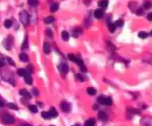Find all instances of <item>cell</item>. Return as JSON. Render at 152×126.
I'll return each mask as SVG.
<instances>
[{
  "label": "cell",
  "instance_id": "obj_32",
  "mask_svg": "<svg viewBox=\"0 0 152 126\" xmlns=\"http://www.w3.org/2000/svg\"><path fill=\"white\" fill-rule=\"evenodd\" d=\"M32 92H33V94L35 96V97H38L39 96V91H38V89L36 88H33L32 89Z\"/></svg>",
  "mask_w": 152,
  "mask_h": 126
},
{
  "label": "cell",
  "instance_id": "obj_1",
  "mask_svg": "<svg viewBox=\"0 0 152 126\" xmlns=\"http://www.w3.org/2000/svg\"><path fill=\"white\" fill-rule=\"evenodd\" d=\"M19 20L22 22V24L25 26L28 25L30 21V17L28 13L25 10H22L19 13Z\"/></svg>",
  "mask_w": 152,
  "mask_h": 126
},
{
  "label": "cell",
  "instance_id": "obj_38",
  "mask_svg": "<svg viewBox=\"0 0 152 126\" xmlns=\"http://www.w3.org/2000/svg\"><path fill=\"white\" fill-rule=\"evenodd\" d=\"M147 18H148V19L149 21H152V13H149L148 14Z\"/></svg>",
  "mask_w": 152,
  "mask_h": 126
},
{
  "label": "cell",
  "instance_id": "obj_27",
  "mask_svg": "<svg viewBox=\"0 0 152 126\" xmlns=\"http://www.w3.org/2000/svg\"><path fill=\"white\" fill-rule=\"evenodd\" d=\"M28 4L31 6H36L38 5V0H28Z\"/></svg>",
  "mask_w": 152,
  "mask_h": 126
},
{
  "label": "cell",
  "instance_id": "obj_43",
  "mask_svg": "<svg viewBox=\"0 0 152 126\" xmlns=\"http://www.w3.org/2000/svg\"><path fill=\"white\" fill-rule=\"evenodd\" d=\"M4 66V63H3V62L1 61V60H0V67H2Z\"/></svg>",
  "mask_w": 152,
  "mask_h": 126
},
{
  "label": "cell",
  "instance_id": "obj_33",
  "mask_svg": "<svg viewBox=\"0 0 152 126\" xmlns=\"http://www.w3.org/2000/svg\"><path fill=\"white\" fill-rule=\"evenodd\" d=\"M46 35H47V36H48V37H52L53 36V32H52V30H51V29H47V30H46Z\"/></svg>",
  "mask_w": 152,
  "mask_h": 126
},
{
  "label": "cell",
  "instance_id": "obj_16",
  "mask_svg": "<svg viewBox=\"0 0 152 126\" xmlns=\"http://www.w3.org/2000/svg\"><path fill=\"white\" fill-rule=\"evenodd\" d=\"M59 8V5L58 3H54L53 5H51L50 8V10L51 12H56V10H58Z\"/></svg>",
  "mask_w": 152,
  "mask_h": 126
},
{
  "label": "cell",
  "instance_id": "obj_19",
  "mask_svg": "<svg viewBox=\"0 0 152 126\" xmlns=\"http://www.w3.org/2000/svg\"><path fill=\"white\" fill-rule=\"evenodd\" d=\"M28 72H27L26 69H19L18 71H17V74L19 75V76H25L26 74H28Z\"/></svg>",
  "mask_w": 152,
  "mask_h": 126
},
{
  "label": "cell",
  "instance_id": "obj_20",
  "mask_svg": "<svg viewBox=\"0 0 152 126\" xmlns=\"http://www.w3.org/2000/svg\"><path fill=\"white\" fill-rule=\"evenodd\" d=\"M7 106H8V108H11V109H14V110H18V109H19L18 106H17L16 104L12 103H8V104H7Z\"/></svg>",
  "mask_w": 152,
  "mask_h": 126
},
{
  "label": "cell",
  "instance_id": "obj_26",
  "mask_svg": "<svg viewBox=\"0 0 152 126\" xmlns=\"http://www.w3.org/2000/svg\"><path fill=\"white\" fill-rule=\"evenodd\" d=\"M29 109H30V111L31 112H33V113H36V112H38V108H37V107H36V105H30V106H29Z\"/></svg>",
  "mask_w": 152,
  "mask_h": 126
},
{
  "label": "cell",
  "instance_id": "obj_10",
  "mask_svg": "<svg viewBox=\"0 0 152 126\" xmlns=\"http://www.w3.org/2000/svg\"><path fill=\"white\" fill-rule=\"evenodd\" d=\"M24 79H25V83L27 84H28V85H31V84H32V77L30 76V74H29V73L26 74L24 76Z\"/></svg>",
  "mask_w": 152,
  "mask_h": 126
},
{
  "label": "cell",
  "instance_id": "obj_15",
  "mask_svg": "<svg viewBox=\"0 0 152 126\" xmlns=\"http://www.w3.org/2000/svg\"><path fill=\"white\" fill-rule=\"evenodd\" d=\"M87 92H88V94L89 95L94 96V95L96 94L97 90H96L94 88H93V87H88V88L87 89Z\"/></svg>",
  "mask_w": 152,
  "mask_h": 126
},
{
  "label": "cell",
  "instance_id": "obj_6",
  "mask_svg": "<svg viewBox=\"0 0 152 126\" xmlns=\"http://www.w3.org/2000/svg\"><path fill=\"white\" fill-rule=\"evenodd\" d=\"M98 118H99V120H101L102 122H106L108 119V115L106 114L105 112H104L102 111H100L98 113Z\"/></svg>",
  "mask_w": 152,
  "mask_h": 126
},
{
  "label": "cell",
  "instance_id": "obj_37",
  "mask_svg": "<svg viewBox=\"0 0 152 126\" xmlns=\"http://www.w3.org/2000/svg\"><path fill=\"white\" fill-rule=\"evenodd\" d=\"M129 112L132 113V114H139V111L137 110V109H134V108H131V109H129L128 110Z\"/></svg>",
  "mask_w": 152,
  "mask_h": 126
},
{
  "label": "cell",
  "instance_id": "obj_30",
  "mask_svg": "<svg viewBox=\"0 0 152 126\" xmlns=\"http://www.w3.org/2000/svg\"><path fill=\"white\" fill-rule=\"evenodd\" d=\"M28 47V38L26 37L25 38V41H24V42H23V44H22V50H24V49H25V48H27Z\"/></svg>",
  "mask_w": 152,
  "mask_h": 126
},
{
  "label": "cell",
  "instance_id": "obj_25",
  "mask_svg": "<svg viewBox=\"0 0 152 126\" xmlns=\"http://www.w3.org/2000/svg\"><path fill=\"white\" fill-rule=\"evenodd\" d=\"M148 33L147 32H139V33H138V37L139 38H146L147 37H148Z\"/></svg>",
  "mask_w": 152,
  "mask_h": 126
},
{
  "label": "cell",
  "instance_id": "obj_28",
  "mask_svg": "<svg viewBox=\"0 0 152 126\" xmlns=\"http://www.w3.org/2000/svg\"><path fill=\"white\" fill-rule=\"evenodd\" d=\"M68 59H69L70 61H73V62H75L76 59H77V57H76V56H75L74 55H73V54H68Z\"/></svg>",
  "mask_w": 152,
  "mask_h": 126
},
{
  "label": "cell",
  "instance_id": "obj_14",
  "mask_svg": "<svg viewBox=\"0 0 152 126\" xmlns=\"http://www.w3.org/2000/svg\"><path fill=\"white\" fill-rule=\"evenodd\" d=\"M19 58L20 61H23V62H27V61H28V58L27 55H26L25 53H24V52L20 53L19 55Z\"/></svg>",
  "mask_w": 152,
  "mask_h": 126
},
{
  "label": "cell",
  "instance_id": "obj_35",
  "mask_svg": "<svg viewBox=\"0 0 152 126\" xmlns=\"http://www.w3.org/2000/svg\"><path fill=\"white\" fill-rule=\"evenodd\" d=\"M77 79H78L80 81H81V82H83V81L85 80L83 76L81 74H77Z\"/></svg>",
  "mask_w": 152,
  "mask_h": 126
},
{
  "label": "cell",
  "instance_id": "obj_2",
  "mask_svg": "<svg viewBox=\"0 0 152 126\" xmlns=\"http://www.w3.org/2000/svg\"><path fill=\"white\" fill-rule=\"evenodd\" d=\"M14 37L11 35H9L7 38V39L4 41V44L5 47H6V49L9 50L12 47V46L14 45Z\"/></svg>",
  "mask_w": 152,
  "mask_h": 126
},
{
  "label": "cell",
  "instance_id": "obj_9",
  "mask_svg": "<svg viewBox=\"0 0 152 126\" xmlns=\"http://www.w3.org/2000/svg\"><path fill=\"white\" fill-rule=\"evenodd\" d=\"M19 94H20V95L25 97L27 98V99H30V98H31V95H30V93H29L28 91H26L25 89H21V90L19 91Z\"/></svg>",
  "mask_w": 152,
  "mask_h": 126
},
{
  "label": "cell",
  "instance_id": "obj_8",
  "mask_svg": "<svg viewBox=\"0 0 152 126\" xmlns=\"http://www.w3.org/2000/svg\"><path fill=\"white\" fill-rule=\"evenodd\" d=\"M59 71H61V72H63L65 74H66L68 70H69V68H68V66L66 64V63H63V64H61L59 66Z\"/></svg>",
  "mask_w": 152,
  "mask_h": 126
},
{
  "label": "cell",
  "instance_id": "obj_3",
  "mask_svg": "<svg viewBox=\"0 0 152 126\" xmlns=\"http://www.w3.org/2000/svg\"><path fill=\"white\" fill-rule=\"evenodd\" d=\"M98 101L99 103L102 105H112V100L110 97H100L98 98Z\"/></svg>",
  "mask_w": 152,
  "mask_h": 126
},
{
  "label": "cell",
  "instance_id": "obj_21",
  "mask_svg": "<svg viewBox=\"0 0 152 126\" xmlns=\"http://www.w3.org/2000/svg\"><path fill=\"white\" fill-rule=\"evenodd\" d=\"M54 21V18L53 16H48L45 19V24H51Z\"/></svg>",
  "mask_w": 152,
  "mask_h": 126
},
{
  "label": "cell",
  "instance_id": "obj_34",
  "mask_svg": "<svg viewBox=\"0 0 152 126\" xmlns=\"http://www.w3.org/2000/svg\"><path fill=\"white\" fill-rule=\"evenodd\" d=\"M151 3L148 2H145V3L143 4V7H144V8H145V9H149V8H151Z\"/></svg>",
  "mask_w": 152,
  "mask_h": 126
},
{
  "label": "cell",
  "instance_id": "obj_36",
  "mask_svg": "<svg viewBox=\"0 0 152 126\" xmlns=\"http://www.w3.org/2000/svg\"><path fill=\"white\" fill-rule=\"evenodd\" d=\"M8 61L10 63V65L11 66H15V62L14 61V60L11 58H8Z\"/></svg>",
  "mask_w": 152,
  "mask_h": 126
},
{
  "label": "cell",
  "instance_id": "obj_41",
  "mask_svg": "<svg viewBox=\"0 0 152 126\" xmlns=\"http://www.w3.org/2000/svg\"><path fill=\"white\" fill-rule=\"evenodd\" d=\"M37 104L39 105H40V106L41 108H42V107L44 106V105H43V104H42V103L41 102H37Z\"/></svg>",
  "mask_w": 152,
  "mask_h": 126
},
{
  "label": "cell",
  "instance_id": "obj_40",
  "mask_svg": "<svg viewBox=\"0 0 152 126\" xmlns=\"http://www.w3.org/2000/svg\"><path fill=\"white\" fill-rule=\"evenodd\" d=\"M20 126H32V125H30V124H28V123H24V124L21 125Z\"/></svg>",
  "mask_w": 152,
  "mask_h": 126
},
{
  "label": "cell",
  "instance_id": "obj_13",
  "mask_svg": "<svg viewBox=\"0 0 152 126\" xmlns=\"http://www.w3.org/2000/svg\"><path fill=\"white\" fill-rule=\"evenodd\" d=\"M43 50L45 54H49L51 52V47L48 43H45L43 46Z\"/></svg>",
  "mask_w": 152,
  "mask_h": 126
},
{
  "label": "cell",
  "instance_id": "obj_39",
  "mask_svg": "<svg viewBox=\"0 0 152 126\" xmlns=\"http://www.w3.org/2000/svg\"><path fill=\"white\" fill-rule=\"evenodd\" d=\"M91 2V0H84V3L86 5H89Z\"/></svg>",
  "mask_w": 152,
  "mask_h": 126
},
{
  "label": "cell",
  "instance_id": "obj_42",
  "mask_svg": "<svg viewBox=\"0 0 152 126\" xmlns=\"http://www.w3.org/2000/svg\"><path fill=\"white\" fill-rule=\"evenodd\" d=\"M3 106H4V103L2 102V101H0V108H2Z\"/></svg>",
  "mask_w": 152,
  "mask_h": 126
},
{
  "label": "cell",
  "instance_id": "obj_22",
  "mask_svg": "<svg viewBox=\"0 0 152 126\" xmlns=\"http://www.w3.org/2000/svg\"><path fill=\"white\" fill-rule=\"evenodd\" d=\"M42 116L44 118V119H49L51 118L50 114L48 113V111H42Z\"/></svg>",
  "mask_w": 152,
  "mask_h": 126
},
{
  "label": "cell",
  "instance_id": "obj_31",
  "mask_svg": "<svg viewBox=\"0 0 152 126\" xmlns=\"http://www.w3.org/2000/svg\"><path fill=\"white\" fill-rule=\"evenodd\" d=\"M136 14L137 15V16H142V15H143V13H144V11H143V10L142 9V8H138L137 10H136Z\"/></svg>",
  "mask_w": 152,
  "mask_h": 126
},
{
  "label": "cell",
  "instance_id": "obj_18",
  "mask_svg": "<svg viewBox=\"0 0 152 126\" xmlns=\"http://www.w3.org/2000/svg\"><path fill=\"white\" fill-rule=\"evenodd\" d=\"M62 38L64 41H68L69 39V34L67 31L64 30L62 32Z\"/></svg>",
  "mask_w": 152,
  "mask_h": 126
},
{
  "label": "cell",
  "instance_id": "obj_7",
  "mask_svg": "<svg viewBox=\"0 0 152 126\" xmlns=\"http://www.w3.org/2000/svg\"><path fill=\"white\" fill-rule=\"evenodd\" d=\"M94 15L95 18H97V19H101V18L103 16L104 13H103V11H102L101 9H97V10L94 11Z\"/></svg>",
  "mask_w": 152,
  "mask_h": 126
},
{
  "label": "cell",
  "instance_id": "obj_45",
  "mask_svg": "<svg viewBox=\"0 0 152 126\" xmlns=\"http://www.w3.org/2000/svg\"><path fill=\"white\" fill-rule=\"evenodd\" d=\"M71 126H75V125H71Z\"/></svg>",
  "mask_w": 152,
  "mask_h": 126
},
{
  "label": "cell",
  "instance_id": "obj_23",
  "mask_svg": "<svg viewBox=\"0 0 152 126\" xmlns=\"http://www.w3.org/2000/svg\"><path fill=\"white\" fill-rule=\"evenodd\" d=\"M108 30L111 32H114L116 30V25L114 24H108Z\"/></svg>",
  "mask_w": 152,
  "mask_h": 126
},
{
  "label": "cell",
  "instance_id": "obj_17",
  "mask_svg": "<svg viewBox=\"0 0 152 126\" xmlns=\"http://www.w3.org/2000/svg\"><path fill=\"white\" fill-rule=\"evenodd\" d=\"M12 24H13V22L11 19H6L5 21V23H4V25L6 28H11L12 27Z\"/></svg>",
  "mask_w": 152,
  "mask_h": 126
},
{
  "label": "cell",
  "instance_id": "obj_12",
  "mask_svg": "<svg viewBox=\"0 0 152 126\" xmlns=\"http://www.w3.org/2000/svg\"><path fill=\"white\" fill-rule=\"evenodd\" d=\"M98 5L101 8H106L108 5V0H100V1L98 2Z\"/></svg>",
  "mask_w": 152,
  "mask_h": 126
},
{
  "label": "cell",
  "instance_id": "obj_11",
  "mask_svg": "<svg viewBox=\"0 0 152 126\" xmlns=\"http://www.w3.org/2000/svg\"><path fill=\"white\" fill-rule=\"evenodd\" d=\"M48 113L50 114L51 118H56V117L58 116V113H57L56 110L55 109V108H54V107L51 108V109H50V111H48Z\"/></svg>",
  "mask_w": 152,
  "mask_h": 126
},
{
  "label": "cell",
  "instance_id": "obj_4",
  "mask_svg": "<svg viewBox=\"0 0 152 126\" xmlns=\"http://www.w3.org/2000/svg\"><path fill=\"white\" fill-rule=\"evenodd\" d=\"M2 120L7 124H14L15 122L14 118L10 114H4L2 116Z\"/></svg>",
  "mask_w": 152,
  "mask_h": 126
},
{
  "label": "cell",
  "instance_id": "obj_44",
  "mask_svg": "<svg viewBox=\"0 0 152 126\" xmlns=\"http://www.w3.org/2000/svg\"><path fill=\"white\" fill-rule=\"evenodd\" d=\"M51 126H55V125H51Z\"/></svg>",
  "mask_w": 152,
  "mask_h": 126
},
{
  "label": "cell",
  "instance_id": "obj_5",
  "mask_svg": "<svg viewBox=\"0 0 152 126\" xmlns=\"http://www.w3.org/2000/svg\"><path fill=\"white\" fill-rule=\"evenodd\" d=\"M60 108L61 110L63 111V112H65V113H68L70 111V106H69V104L65 101L62 102L61 104H60Z\"/></svg>",
  "mask_w": 152,
  "mask_h": 126
},
{
  "label": "cell",
  "instance_id": "obj_24",
  "mask_svg": "<svg viewBox=\"0 0 152 126\" xmlns=\"http://www.w3.org/2000/svg\"><path fill=\"white\" fill-rule=\"evenodd\" d=\"M95 122L94 119H89L85 122V126H94Z\"/></svg>",
  "mask_w": 152,
  "mask_h": 126
},
{
  "label": "cell",
  "instance_id": "obj_29",
  "mask_svg": "<svg viewBox=\"0 0 152 126\" xmlns=\"http://www.w3.org/2000/svg\"><path fill=\"white\" fill-rule=\"evenodd\" d=\"M123 24H124V21L122 20V19H119V20H117L116 22H115V25H116V27L117 26H118V27H122L123 25Z\"/></svg>",
  "mask_w": 152,
  "mask_h": 126
}]
</instances>
